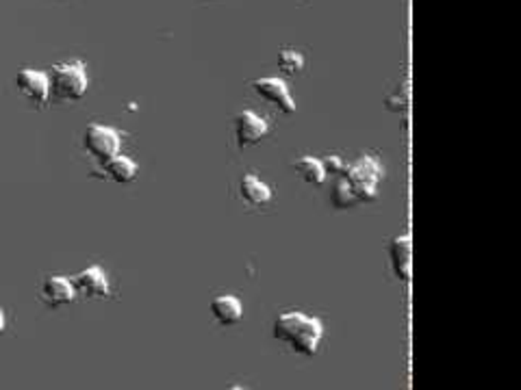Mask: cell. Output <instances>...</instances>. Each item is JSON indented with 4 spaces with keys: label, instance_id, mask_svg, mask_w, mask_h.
I'll list each match as a JSON object with an SVG mask.
<instances>
[{
    "label": "cell",
    "instance_id": "4",
    "mask_svg": "<svg viewBox=\"0 0 521 390\" xmlns=\"http://www.w3.org/2000/svg\"><path fill=\"white\" fill-rule=\"evenodd\" d=\"M85 150L100 163L114 159L122 150V133L105 124H91L85 130Z\"/></svg>",
    "mask_w": 521,
    "mask_h": 390
},
{
    "label": "cell",
    "instance_id": "1",
    "mask_svg": "<svg viewBox=\"0 0 521 390\" xmlns=\"http://www.w3.org/2000/svg\"><path fill=\"white\" fill-rule=\"evenodd\" d=\"M274 339L289 345L296 354L311 358L318 354L324 339V324L304 312H285L274 321Z\"/></svg>",
    "mask_w": 521,
    "mask_h": 390
},
{
    "label": "cell",
    "instance_id": "16",
    "mask_svg": "<svg viewBox=\"0 0 521 390\" xmlns=\"http://www.w3.org/2000/svg\"><path fill=\"white\" fill-rule=\"evenodd\" d=\"M333 204L337 208H352L357 207L359 199L354 198V193L350 191L348 183H345L343 178L337 180V184H335V191H333Z\"/></svg>",
    "mask_w": 521,
    "mask_h": 390
},
{
    "label": "cell",
    "instance_id": "8",
    "mask_svg": "<svg viewBox=\"0 0 521 390\" xmlns=\"http://www.w3.org/2000/svg\"><path fill=\"white\" fill-rule=\"evenodd\" d=\"M270 133V126L263 120L261 115H257L255 111H241L235 117V136L240 148H250V145L261 144Z\"/></svg>",
    "mask_w": 521,
    "mask_h": 390
},
{
    "label": "cell",
    "instance_id": "14",
    "mask_svg": "<svg viewBox=\"0 0 521 390\" xmlns=\"http://www.w3.org/2000/svg\"><path fill=\"white\" fill-rule=\"evenodd\" d=\"M294 169L300 174L302 180H306L309 184H324L326 180V169L321 159H315V156H302L294 163Z\"/></svg>",
    "mask_w": 521,
    "mask_h": 390
},
{
    "label": "cell",
    "instance_id": "6",
    "mask_svg": "<svg viewBox=\"0 0 521 390\" xmlns=\"http://www.w3.org/2000/svg\"><path fill=\"white\" fill-rule=\"evenodd\" d=\"M16 87L18 91L36 106H43L51 100V76L42 70L24 67V70L18 72Z\"/></svg>",
    "mask_w": 521,
    "mask_h": 390
},
{
    "label": "cell",
    "instance_id": "12",
    "mask_svg": "<svg viewBox=\"0 0 521 390\" xmlns=\"http://www.w3.org/2000/svg\"><path fill=\"white\" fill-rule=\"evenodd\" d=\"M102 168H105V174L109 176L114 183H120V184L133 183V180L138 178V174H139L138 163L124 154H115L114 159L105 160V163H102Z\"/></svg>",
    "mask_w": 521,
    "mask_h": 390
},
{
    "label": "cell",
    "instance_id": "11",
    "mask_svg": "<svg viewBox=\"0 0 521 390\" xmlns=\"http://www.w3.org/2000/svg\"><path fill=\"white\" fill-rule=\"evenodd\" d=\"M211 315L220 325H235L243 319V304L235 295H217L211 301Z\"/></svg>",
    "mask_w": 521,
    "mask_h": 390
},
{
    "label": "cell",
    "instance_id": "3",
    "mask_svg": "<svg viewBox=\"0 0 521 390\" xmlns=\"http://www.w3.org/2000/svg\"><path fill=\"white\" fill-rule=\"evenodd\" d=\"M48 76H51V96L63 102L81 100L90 87V76L83 61L57 63Z\"/></svg>",
    "mask_w": 521,
    "mask_h": 390
},
{
    "label": "cell",
    "instance_id": "17",
    "mask_svg": "<svg viewBox=\"0 0 521 390\" xmlns=\"http://www.w3.org/2000/svg\"><path fill=\"white\" fill-rule=\"evenodd\" d=\"M321 163H324L326 174H333V176H343L345 169H348V165H345L343 160H341L339 156H335V154L328 156V159H324Z\"/></svg>",
    "mask_w": 521,
    "mask_h": 390
},
{
    "label": "cell",
    "instance_id": "9",
    "mask_svg": "<svg viewBox=\"0 0 521 390\" xmlns=\"http://www.w3.org/2000/svg\"><path fill=\"white\" fill-rule=\"evenodd\" d=\"M42 300L48 308H61L76 300L75 282L66 276H51L42 285Z\"/></svg>",
    "mask_w": 521,
    "mask_h": 390
},
{
    "label": "cell",
    "instance_id": "10",
    "mask_svg": "<svg viewBox=\"0 0 521 390\" xmlns=\"http://www.w3.org/2000/svg\"><path fill=\"white\" fill-rule=\"evenodd\" d=\"M389 256H391V269L393 276L398 280L407 282L411 277L413 269V243L408 234H402V237H396L391 241V247H389Z\"/></svg>",
    "mask_w": 521,
    "mask_h": 390
},
{
    "label": "cell",
    "instance_id": "18",
    "mask_svg": "<svg viewBox=\"0 0 521 390\" xmlns=\"http://www.w3.org/2000/svg\"><path fill=\"white\" fill-rule=\"evenodd\" d=\"M4 325H7V321H4V312L0 310V334L4 332Z\"/></svg>",
    "mask_w": 521,
    "mask_h": 390
},
{
    "label": "cell",
    "instance_id": "5",
    "mask_svg": "<svg viewBox=\"0 0 521 390\" xmlns=\"http://www.w3.org/2000/svg\"><path fill=\"white\" fill-rule=\"evenodd\" d=\"M252 91H255L257 96H261L265 102H270L272 106H276V109L282 111V113L287 115L296 113V100L282 78L279 76L257 78V81H252Z\"/></svg>",
    "mask_w": 521,
    "mask_h": 390
},
{
    "label": "cell",
    "instance_id": "2",
    "mask_svg": "<svg viewBox=\"0 0 521 390\" xmlns=\"http://www.w3.org/2000/svg\"><path fill=\"white\" fill-rule=\"evenodd\" d=\"M341 178L348 183L350 191L354 193V198L361 202H372L378 195V187L384 180V168L376 156L363 154L361 159L354 160L348 169H345Z\"/></svg>",
    "mask_w": 521,
    "mask_h": 390
},
{
    "label": "cell",
    "instance_id": "7",
    "mask_svg": "<svg viewBox=\"0 0 521 390\" xmlns=\"http://www.w3.org/2000/svg\"><path fill=\"white\" fill-rule=\"evenodd\" d=\"M72 282H75L76 295L85 297V300H105L111 292L109 277H107L105 269L99 265H91L81 273H76Z\"/></svg>",
    "mask_w": 521,
    "mask_h": 390
},
{
    "label": "cell",
    "instance_id": "15",
    "mask_svg": "<svg viewBox=\"0 0 521 390\" xmlns=\"http://www.w3.org/2000/svg\"><path fill=\"white\" fill-rule=\"evenodd\" d=\"M279 70L287 76L300 74V72L304 70V57H302L298 51L285 48L279 55Z\"/></svg>",
    "mask_w": 521,
    "mask_h": 390
},
{
    "label": "cell",
    "instance_id": "13",
    "mask_svg": "<svg viewBox=\"0 0 521 390\" xmlns=\"http://www.w3.org/2000/svg\"><path fill=\"white\" fill-rule=\"evenodd\" d=\"M241 198L252 207H265L272 199V189L255 174H246L241 178Z\"/></svg>",
    "mask_w": 521,
    "mask_h": 390
}]
</instances>
